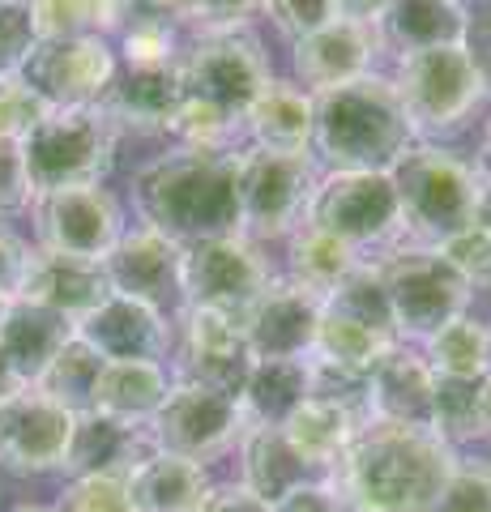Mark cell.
Listing matches in <instances>:
<instances>
[{"mask_svg":"<svg viewBox=\"0 0 491 512\" xmlns=\"http://www.w3.org/2000/svg\"><path fill=\"white\" fill-rule=\"evenodd\" d=\"M39 47L30 5H0V77H22L30 52Z\"/></svg>","mask_w":491,"mask_h":512,"instance_id":"cell-47","label":"cell"},{"mask_svg":"<svg viewBox=\"0 0 491 512\" xmlns=\"http://www.w3.org/2000/svg\"><path fill=\"white\" fill-rule=\"evenodd\" d=\"M423 512H491V461H462Z\"/></svg>","mask_w":491,"mask_h":512,"instance_id":"cell-44","label":"cell"},{"mask_svg":"<svg viewBox=\"0 0 491 512\" xmlns=\"http://www.w3.org/2000/svg\"><path fill=\"white\" fill-rule=\"evenodd\" d=\"M440 256H445L470 286H491V231L470 222V227H462L440 244Z\"/></svg>","mask_w":491,"mask_h":512,"instance_id":"cell-46","label":"cell"},{"mask_svg":"<svg viewBox=\"0 0 491 512\" xmlns=\"http://www.w3.org/2000/svg\"><path fill=\"white\" fill-rule=\"evenodd\" d=\"M376 52H385L376 26L334 18L329 26L312 30L308 39H299L291 60H295L299 86L308 94H321V90H338V86H351L359 77H368Z\"/></svg>","mask_w":491,"mask_h":512,"instance_id":"cell-20","label":"cell"},{"mask_svg":"<svg viewBox=\"0 0 491 512\" xmlns=\"http://www.w3.org/2000/svg\"><path fill=\"white\" fill-rule=\"evenodd\" d=\"M244 427L248 423L235 397L205 389V384H193V380H171L167 402L150 419V436L158 453H176L205 466L210 457L240 444Z\"/></svg>","mask_w":491,"mask_h":512,"instance_id":"cell-12","label":"cell"},{"mask_svg":"<svg viewBox=\"0 0 491 512\" xmlns=\"http://www.w3.org/2000/svg\"><path fill=\"white\" fill-rule=\"evenodd\" d=\"M35 210V231H39V248L47 252H65V256H82V261H99L120 244L124 227V210L112 197V188L103 184H77V188H56L30 201Z\"/></svg>","mask_w":491,"mask_h":512,"instance_id":"cell-13","label":"cell"},{"mask_svg":"<svg viewBox=\"0 0 491 512\" xmlns=\"http://www.w3.org/2000/svg\"><path fill=\"white\" fill-rule=\"evenodd\" d=\"M325 308L359 320V325H368L372 333H380V338L398 342V325H393V308H389L385 278H380L376 261H363L359 269H351V274L325 295Z\"/></svg>","mask_w":491,"mask_h":512,"instance_id":"cell-35","label":"cell"},{"mask_svg":"<svg viewBox=\"0 0 491 512\" xmlns=\"http://www.w3.org/2000/svg\"><path fill=\"white\" fill-rule=\"evenodd\" d=\"M261 9V0H197L188 13V26H197V35L210 30H248V18Z\"/></svg>","mask_w":491,"mask_h":512,"instance_id":"cell-51","label":"cell"},{"mask_svg":"<svg viewBox=\"0 0 491 512\" xmlns=\"http://www.w3.org/2000/svg\"><path fill=\"white\" fill-rule=\"evenodd\" d=\"M402 205V239L419 248H440L449 235L474 222V197L483 175L457 154L415 141L389 171Z\"/></svg>","mask_w":491,"mask_h":512,"instance_id":"cell-4","label":"cell"},{"mask_svg":"<svg viewBox=\"0 0 491 512\" xmlns=\"http://www.w3.org/2000/svg\"><path fill=\"white\" fill-rule=\"evenodd\" d=\"M184 69L176 64H124L116 69L112 86L103 94V111L116 120V128L133 133H163L184 107Z\"/></svg>","mask_w":491,"mask_h":512,"instance_id":"cell-21","label":"cell"},{"mask_svg":"<svg viewBox=\"0 0 491 512\" xmlns=\"http://www.w3.org/2000/svg\"><path fill=\"white\" fill-rule=\"evenodd\" d=\"M73 333L107 363H129V359L163 363L171 342H176V325H171V316L154 312L150 303L116 295V291L107 295L94 312H86L82 320H77Z\"/></svg>","mask_w":491,"mask_h":512,"instance_id":"cell-19","label":"cell"},{"mask_svg":"<svg viewBox=\"0 0 491 512\" xmlns=\"http://www.w3.org/2000/svg\"><path fill=\"white\" fill-rule=\"evenodd\" d=\"M141 227L176 244L240 231L235 201V150H171L133 175Z\"/></svg>","mask_w":491,"mask_h":512,"instance_id":"cell-2","label":"cell"},{"mask_svg":"<svg viewBox=\"0 0 491 512\" xmlns=\"http://www.w3.org/2000/svg\"><path fill=\"white\" fill-rule=\"evenodd\" d=\"M474 227L491 231V180H479V197H474Z\"/></svg>","mask_w":491,"mask_h":512,"instance_id":"cell-55","label":"cell"},{"mask_svg":"<svg viewBox=\"0 0 491 512\" xmlns=\"http://www.w3.org/2000/svg\"><path fill=\"white\" fill-rule=\"evenodd\" d=\"M479 410H483V427H487V436H491V372L479 380Z\"/></svg>","mask_w":491,"mask_h":512,"instance_id":"cell-57","label":"cell"},{"mask_svg":"<svg viewBox=\"0 0 491 512\" xmlns=\"http://www.w3.org/2000/svg\"><path fill=\"white\" fill-rule=\"evenodd\" d=\"M180 69H184L188 99L210 103L235 124H244L248 107L274 82V69H269L261 43L248 30H210V35H197L184 47Z\"/></svg>","mask_w":491,"mask_h":512,"instance_id":"cell-10","label":"cell"},{"mask_svg":"<svg viewBox=\"0 0 491 512\" xmlns=\"http://www.w3.org/2000/svg\"><path fill=\"white\" fill-rule=\"evenodd\" d=\"M52 512H137L129 495V478L116 474H86L60 491Z\"/></svg>","mask_w":491,"mask_h":512,"instance_id":"cell-43","label":"cell"},{"mask_svg":"<svg viewBox=\"0 0 491 512\" xmlns=\"http://www.w3.org/2000/svg\"><path fill=\"white\" fill-rule=\"evenodd\" d=\"M26 256H30L26 239L0 227V299H18L22 274H26Z\"/></svg>","mask_w":491,"mask_h":512,"instance_id":"cell-52","label":"cell"},{"mask_svg":"<svg viewBox=\"0 0 491 512\" xmlns=\"http://www.w3.org/2000/svg\"><path fill=\"white\" fill-rule=\"evenodd\" d=\"M39 39H86L112 30V0H26Z\"/></svg>","mask_w":491,"mask_h":512,"instance_id":"cell-39","label":"cell"},{"mask_svg":"<svg viewBox=\"0 0 491 512\" xmlns=\"http://www.w3.org/2000/svg\"><path fill=\"white\" fill-rule=\"evenodd\" d=\"M269 278L274 274H269L261 248L240 231L184 244V265H180L184 308H214L240 320L252 308V299L265 291Z\"/></svg>","mask_w":491,"mask_h":512,"instance_id":"cell-11","label":"cell"},{"mask_svg":"<svg viewBox=\"0 0 491 512\" xmlns=\"http://www.w3.org/2000/svg\"><path fill=\"white\" fill-rule=\"evenodd\" d=\"M154 436L150 423H124L103 410H82L73 419L69 453H65V474L86 478V474H116L129 478L141 461L154 457Z\"/></svg>","mask_w":491,"mask_h":512,"instance_id":"cell-22","label":"cell"},{"mask_svg":"<svg viewBox=\"0 0 491 512\" xmlns=\"http://www.w3.org/2000/svg\"><path fill=\"white\" fill-rule=\"evenodd\" d=\"M457 448L436 431L402 423H368L355 431L351 448L325 478L359 512H423L449 483Z\"/></svg>","mask_w":491,"mask_h":512,"instance_id":"cell-1","label":"cell"},{"mask_svg":"<svg viewBox=\"0 0 491 512\" xmlns=\"http://www.w3.org/2000/svg\"><path fill=\"white\" fill-rule=\"evenodd\" d=\"M180 265H184V244L167 239L163 231H154V227L124 231L120 244L103 256L107 286H112L116 295L150 303V308L163 312V316L184 308Z\"/></svg>","mask_w":491,"mask_h":512,"instance_id":"cell-18","label":"cell"},{"mask_svg":"<svg viewBox=\"0 0 491 512\" xmlns=\"http://www.w3.org/2000/svg\"><path fill=\"white\" fill-rule=\"evenodd\" d=\"M308 402V359H252L240 389L248 427H282Z\"/></svg>","mask_w":491,"mask_h":512,"instance_id":"cell-29","label":"cell"},{"mask_svg":"<svg viewBox=\"0 0 491 512\" xmlns=\"http://www.w3.org/2000/svg\"><path fill=\"white\" fill-rule=\"evenodd\" d=\"M380 278L398 325V342H423L440 325L466 316L474 286L440 256V248L398 244L389 256H380Z\"/></svg>","mask_w":491,"mask_h":512,"instance_id":"cell-7","label":"cell"},{"mask_svg":"<svg viewBox=\"0 0 491 512\" xmlns=\"http://www.w3.org/2000/svg\"><path fill=\"white\" fill-rule=\"evenodd\" d=\"M308 227L342 239L346 248L368 256L372 248L402 239V205L389 171H325L316 175Z\"/></svg>","mask_w":491,"mask_h":512,"instance_id":"cell-8","label":"cell"},{"mask_svg":"<svg viewBox=\"0 0 491 512\" xmlns=\"http://www.w3.org/2000/svg\"><path fill=\"white\" fill-rule=\"evenodd\" d=\"M274 512H359V508L334 487V478H308V483L291 487L282 500H274Z\"/></svg>","mask_w":491,"mask_h":512,"instance_id":"cell-50","label":"cell"},{"mask_svg":"<svg viewBox=\"0 0 491 512\" xmlns=\"http://www.w3.org/2000/svg\"><path fill=\"white\" fill-rule=\"evenodd\" d=\"M261 9L274 18V26L287 35L291 43L308 39L312 30H321L338 18L334 13V0H261Z\"/></svg>","mask_w":491,"mask_h":512,"instance_id":"cell-48","label":"cell"},{"mask_svg":"<svg viewBox=\"0 0 491 512\" xmlns=\"http://www.w3.org/2000/svg\"><path fill=\"white\" fill-rule=\"evenodd\" d=\"M103 363H107V359H99V355H94V350L73 333V342L60 350L52 363H47V372H43L35 384H39L47 397H52V402H60L65 410H73V414H82V410H90L94 380H99Z\"/></svg>","mask_w":491,"mask_h":512,"instance_id":"cell-37","label":"cell"},{"mask_svg":"<svg viewBox=\"0 0 491 512\" xmlns=\"http://www.w3.org/2000/svg\"><path fill=\"white\" fill-rule=\"evenodd\" d=\"M432 431L449 448L483 440V410H479V380H453L436 376V397H432Z\"/></svg>","mask_w":491,"mask_h":512,"instance_id":"cell-38","label":"cell"},{"mask_svg":"<svg viewBox=\"0 0 491 512\" xmlns=\"http://www.w3.org/2000/svg\"><path fill=\"white\" fill-rule=\"evenodd\" d=\"M244 124H235L223 111H214L201 99H184V107L176 111V120L167 124V137L176 141L180 150H235V137H240Z\"/></svg>","mask_w":491,"mask_h":512,"instance_id":"cell-40","label":"cell"},{"mask_svg":"<svg viewBox=\"0 0 491 512\" xmlns=\"http://www.w3.org/2000/svg\"><path fill=\"white\" fill-rule=\"evenodd\" d=\"M171 376L163 363L154 359H129V363H103L99 380H94L90 410H103L124 423H150L158 406L167 402Z\"/></svg>","mask_w":491,"mask_h":512,"instance_id":"cell-28","label":"cell"},{"mask_svg":"<svg viewBox=\"0 0 491 512\" xmlns=\"http://www.w3.org/2000/svg\"><path fill=\"white\" fill-rule=\"evenodd\" d=\"M389 5L393 0H334V13L346 22H359V26H380Z\"/></svg>","mask_w":491,"mask_h":512,"instance_id":"cell-54","label":"cell"},{"mask_svg":"<svg viewBox=\"0 0 491 512\" xmlns=\"http://www.w3.org/2000/svg\"><path fill=\"white\" fill-rule=\"evenodd\" d=\"M312 94L299 82H269L261 90V99L248 107L244 116V133L252 137L257 150H274V154H308L312 150Z\"/></svg>","mask_w":491,"mask_h":512,"instance_id":"cell-27","label":"cell"},{"mask_svg":"<svg viewBox=\"0 0 491 512\" xmlns=\"http://www.w3.org/2000/svg\"><path fill=\"white\" fill-rule=\"evenodd\" d=\"M13 512H52V508H35V504H22V508H13Z\"/></svg>","mask_w":491,"mask_h":512,"instance_id":"cell-59","label":"cell"},{"mask_svg":"<svg viewBox=\"0 0 491 512\" xmlns=\"http://www.w3.org/2000/svg\"><path fill=\"white\" fill-rule=\"evenodd\" d=\"M197 512H274V504L261 500L257 491H248L244 483H223V487L205 491Z\"/></svg>","mask_w":491,"mask_h":512,"instance_id":"cell-53","label":"cell"},{"mask_svg":"<svg viewBox=\"0 0 491 512\" xmlns=\"http://www.w3.org/2000/svg\"><path fill=\"white\" fill-rule=\"evenodd\" d=\"M77 414L52 402L39 384H22L0 402V466L13 474H47L65 466Z\"/></svg>","mask_w":491,"mask_h":512,"instance_id":"cell-14","label":"cell"},{"mask_svg":"<svg viewBox=\"0 0 491 512\" xmlns=\"http://www.w3.org/2000/svg\"><path fill=\"white\" fill-rule=\"evenodd\" d=\"M240 461L244 478L240 483L248 491H257L261 500H282L291 487L308 483L312 470L304 466V457L291 448V440L282 436V427H244L240 436Z\"/></svg>","mask_w":491,"mask_h":512,"instance_id":"cell-31","label":"cell"},{"mask_svg":"<svg viewBox=\"0 0 491 512\" xmlns=\"http://www.w3.org/2000/svg\"><path fill=\"white\" fill-rule=\"evenodd\" d=\"M210 487L214 483L201 461L176 453H154L129 474V495L137 512H197Z\"/></svg>","mask_w":491,"mask_h":512,"instance_id":"cell-30","label":"cell"},{"mask_svg":"<svg viewBox=\"0 0 491 512\" xmlns=\"http://www.w3.org/2000/svg\"><path fill=\"white\" fill-rule=\"evenodd\" d=\"M487 350H491V320H487Z\"/></svg>","mask_w":491,"mask_h":512,"instance_id":"cell-62","label":"cell"},{"mask_svg":"<svg viewBox=\"0 0 491 512\" xmlns=\"http://www.w3.org/2000/svg\"><path fill=\"white\" fill-rule=\"evenodd\" d=\"M287 239H291V248H287V278L299 282V286H308V291H316L321 299L334 291V286L351 274V269H359L363 261H368V256H359L355 248H346L342 239L316 231V227H308V222H299Z\"/></svg>","mask_w":491,"mask_h":512,"instance_id":"cell-33","label":"cell"},{"mask_svg":"<svg viewBox=\"0 0 491 512\" xmlns=\"http://www.w3.org/2000/svg\"><path fill=\"white\" fill-rule=\"evenodd\" d=\"M22 376L18 372H13V363L5 359V350H0V402H5V397H13V393H18L22 389Z\"/></svg>","mask_w":491,"mask_h":512,"instance_id":"cell-56","label":"cell"},{"mask_svg":"<svg viewBox=\"0 0 491 512\" xmlns=\"http://www.w3.org/2000/svg\"><path fill=\"white\" fill-rule=\"evenodd\" d=\"M393 346H398V342L380 338V333H372L368 325H359V320L321 308V329H316L312 359L351 367V372H372V367L380 363V355L393 350Z\"/></svg>","mask_w":491,"mask_h":512,"instance_id":"cell-36","label":"cell"},{"mask_svg":"<svg viewBox=\"0 0 491 512\" xmlns=\"http://www.w3.org/2000/svg\"><path fill=\"white\" fill-rule=\"evenodd\" d=\"M308 397L355 414L363 427L372 423L368 372H351V367H338V363H325V359H308Z\"/></svg>","mask_w":491,"mask_h":512,"instance_id":"cell-41","label":"cell"},{"mask_svg":"<svg viewBox=\"0 0 491 512\" xmlns=\"http://www.w3.org/2000/svg\"><path fill=\"white\" fill-rule=\"evenodd\" d=\"M0 5H26V0H0Z\"/></svg>","mask_w":491,"mask_h":512,"instance_id":"cell-61","label":"cell"},{"mask_svg":"<svg viewBox=\"0 0 491 512\" xmlns=\"http://www.w3.org/2000/svg\"><path fill=\"white\" fill-rule=\"evenodd\" d=\"M325 299L291 278H269L265 291L240 316L252 359H312Z\"/></svg>","mask_w":491,"mask_h":512,"instance_id":"cell-16","label":"cell"},{"mask_svg":"<svg viewBox=\"0 0 491 512\" xmlns=\"http://www.w3.org/2000/svg\"><path fill=\"white\" fill-rule=\"evenodd\" d=\"M120 128L103 111V103L90 107H47L43 120L22 137V163L30 192L77 188V184H103L112 171Z\"/></svg>","mask_w":491,"mask_h":512,"instance_id":"cell-5","label":"cell"},{"mask_svg":"<svg viewBox=\"0 0 491 512\" xmlns=\"http://www.w3.org/2000/svg\"><path fill=\"white\" fill-rule=\"evenodd\" d=\"M69 342H73V320H65L60 312H47L30 299H9L5 320H0V350H5L13 372L26 384H35L47 372V363Z\"/></svg>","mask_w":491,"mask_h":512,"instance_id":"cell-25","label":"cell"},{"mask_svg":"<svg viewBox=\"0 0 491 512\" xmlns=\"http://www.w3.org/2000/svg\"><path fill=\"white\" fill-rule=\"evenodd\" d=\"M363 423L355 419V414H346L338 406H329V402H316V397H308L304 406H299L287 423H282V436L291 440V448L299 457H304V466L312 474H329L338 466V457L351 448L355 440V431Z\"/></svg>","mask_w":491,"mask_h":512,"instance_id":"cell-32","label":"cell"},{"mask_svg":"<svg viewBox=\"0 0 491 512\" xmlns=\"http://www.w3.org/2000/svg\"><path fill=\"white\" fill-rule=\"evenodd\" d=\"M35 201L26 180V163H22V141H0V218L22 214Z\"/></svg>","mask_w":491,"mask_h":512,"instance_id":"cell-49","label":"cell"},{"mask_svg":"<svg viewBox=\"0 0 491 512\" xmlns=\"http://www.w3.org/2000/svg\"><path fill=\"white\" fill-rule=\"evenodd\" d=\"M116 69L120 64L112 43L99 35H86V39H39L22 77L52 107H90V103H103Z\"/></svg>","mask_w":491,"mask_h":512,"instance_id":"cell-15","label":"cell"},{"mask_svg":"<svg viewBox=\"0 0 491 512\" xmlns=\"http://www.w3.org/2000/svg\"><path fill=\"white\" fill-rule=\"evenodd\" d=\"M470 9L462 0H393L380 18L376 35L380 47H393L398 56L427 52V47H453L466 43Z\"/></svg>","mask_w":491,"mask_h":512,"instance_id":"cell-26","label":"cell"},{"mask_svg":"<svg viewBox=\"0 0 491 512\" xmlns=\"http://www.w3.org/2000/svg\"><path fill=\"white\" fill-rule=\"evenodd\" d=\"M107 295H112V286H107V274H103L99 261H82V256L30 248L18 299L39 303V308H47V312H60L65 320L77 325V320L99 308Z\"/></svg>","mask_w":491,"mask_h":512,"instance_id":"cell-23","label":"cell"},{"mask_svg":"<svg viewBox=\"0 0 491 512\" xmlns=\"http://www.w3.org/2000/svg\"><path fill=\"white\" fill-rule=\"evenodd\" d=\"M389 82L398 90V103L415 137H436L445 128H457L487 94V82L479 64L470 60L466 43L398 56V69Z\"/></svg>","mask_w":491,"mask_h":512,"instance_id":"cell-6","label":"cell"},{"mask_svg":"<svg viewBox=\"0 0 491 512\" xmlns=\"http://www.w3.org/2000/svg\"><path fill=\"white\" fill-rule=\"evenodd\" d=\"M316 188V167L308 154H274V150H235V201H240V235L287 239L308 214Z\"/></svg>","mask_w":491,"mask_h":512,"instance_id":"cell-9","label":"cell"},{"mask_svg":"<svg viewBox=\"0 0 491 512\" xmlns=\"http://www.w3.org/2000/svg\"><path fill=\"white\" fill-rule=\"evenodd\" d=\"M427 367L436 376L453 380H483L491 372V350H487V325L474 316H457L449 325H440L432 338L419 342Z\"/></svg>","mask_w":491,"mask_h":512,"instance_id":"cell-34","label":"cell"},{"mask_svg":"<svg viewBox=\"0 0 491 512\" xmlns=\"http://www.w3.org/2000/svg\"><path fill=\"white\" fill-rule=\"evenodd\" d=\"M52 107L26 77H0V141H22Z\"/></svg>","mask_w":491,"mask_h":512,"instance_id":"cell-45","label":"cell"},{"mask_svg":"<svg viewBox=\"0 0 491 512\" xmlns=\"http://www.w3.org/2000/svg\"><path fill=\"white\" fill-rule=\"evenodd\" d=\"M176 325H180L176 380L205 384V389H218L240 402V389L252 367V350L244 342L240 320L214 308H184Z\"/></svg>","mask_w":491,"mask_h":512,"instance_id":"cell-17","label":"cell"},{"mask_svg":"<svg viewBox=\"0 0 491 512\" xmlns=\"http://www.w3.org/2000/svg\"><path fill=\"white\" fill-rule=\"evenodd\" d=\"M479 175L491 180V116H487V133H483V158H479Z\"/></svg>","mask_w":491,"mask_h":512,"instance_id":"cell-58","label":"cell"},{"mask_svg":"<svg viewBox=\"0 0 491 512\" xmlns=\"http://www.w3.org/2000/svg\"><path fill=\"white\" fill-rule=\"evenodd\" d=\"M5 308H9V299H0V320H5Z\"/></svg>","mask_w":491,"mask_h":512,"instance_id":"cell-60","label":"cell"},{"mask_svg":"<svg viewBox=\"0 0 491 512\" xmlns=\"http://www.w3.org/2000/svg\"><path fill=\"white\" fill-rule=\"evenodd\" d=\"M120 35V56L124 64H176L184 56L180 47V26L163 18V13H150V18L129 22Z\"/></svg>","mask_w":491,"mask_h":512,"instance_id":"cell-42","label":"cell"},{"mask_svg":"<svg viewBox=\"0 0 491 512\" xmlns=\"http://www.w3.org/2000/svg\"><path fill=\"white\" fill-rule=\"evenodd\" d=\"M432 397H436V372L427 367L423 350H415L410 342L385 350L380 363L368 372V402L376 423L432 431Z\"/></svg>","mask_w":491,"mask_h":512,"instance_id":"cell-24","label":"cell"},{"mask_svg":"<svg viewBox=\"0 0 491 512\" xmlns=\"http://www.w3.org/2000/svg\"><path fill=\"white\" fill-rule=\"evenodd\" d=\"M312 150L329 171H393L415 146V128L389 77H359L351 86L312 94Z\"/></svg>","mask_w":491,"mask_h":512,"instance_id":"cell-3","label":"cell"}]
</instances>
